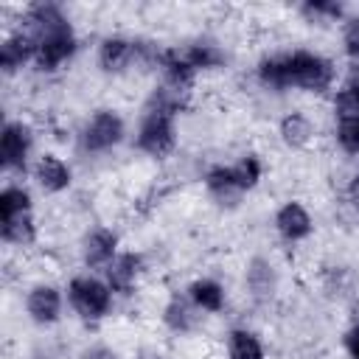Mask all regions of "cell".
<instances>
[{
    "label": "cell",
    "instance_id": "1",
    "mask_svg": "<svg viewBox=\"0 0 359 359\" xmlns=\"http://www.w3.org/2000/svg\"><path fill=\"white\" fill-rule=\"evenodd\" d=\"M20 28L31 36L34 42V65L39 73H56L62 65H67L76 50H79V36L65 14L62 6L56 3H34L22 11Z\"/></svg>",
    "mask_w": 359,
    "mask_h": 359
},
{
    "label": "cell",
    "instance_id": "2",
    "mask_svg": "<svg viewBox=\"0 0 359 359\" xmlns=\"http://www.w3.org/2000/svg\"><path fill=\"white\" fill-rule=\"evenodd\" d=\"M255 76H258L261 87H266L272 93H283V90L325 93L337 81V65L317 50L294 48L286 53L264 56L255 67Z\"/></svg>",
    "mask_w": 359,
    "mask_h": 359
},
{
    "label": "cell",
    "instance_id": "3",
    "mask_svg": "<svg viewBox=\"0 0 359 359\" xmlns=\"http://www.w3.org/2000/svg\"><path fill=\"white\" fill-rule=\"evenodd\" d=\"M182 107V95L171 87H157L146 101L137 129H135V149L146 157H168L177 146V115Z\"/></svg>",
    "mask_w": 359,
    "mask_h": 359
},
{
    "label": "cell",
    "instance_id": "4",
    "mask_svg": "<svg viewBox=\"0 0 359 359\" xmlns=\"http://www.w3.org/2000/svg\"><path fill=\"white\" fill-rule=\"evenodd\" d=\"M67 306L76 311V317H81L84 323H98L104 317H109L112 303H115V292L107 283V278H98L93 272H79L67 280Z\"/></svg>",
    "mask_w": 359,
    "mask_h": 359
},
{
    "label": "cell",
    "instance_id": "5",
    "mask_svg": "<svg viewBox=\"0 0 359 359\" xmlns=\"http://www.w3.org/2000/svg\"><path fill=\"white\" fill-rule=\"evenodd\" d=\"M126 137V121L118 109H95L79 129V146L87 154H107Z\"/></svg>",
    "mask_w": 359,
    "mask_h": 359
},
{
    "label": "cell",
    "instance_id": "6",
    "mask_svg": "<svg viewBox=\"0 0 359 359\" xmlns=\"http://www.w3.org/2000/svg\"><path fill=\"white\" fill-rule=\"evenodd\" d=\"M157 50H146L140 42L129 39V36H121V34H109L98 42V50H95V62H98V70L107 73V76H121L126 70H132L135 62L140 59H154Z\"/></svg>",
    "mask_w": 359,
    "mask_h": 359
},
{
    "label": "cell",
    "instance_id": "7",
    "mask_svg": "<svg viewBox=\"0 0 359 359\" xmlns=\"http://www.w3.org/2000/svg\"><path fill=\"white\" fill-rule=\"evenodd\" d=\"M34 151V129L20 121L8 118L0 129V165L6 174H25Z\"/></svg>",
    "mask_w": 359,
    "mask_h": 359
},
{
    "label": "cell",
    "instance_id": "8",
    "mask_svg": "<svg viewBox=\"0 0 359 359\" xmlns=\"http://www.w3.org/2000/svg\"><path fill=\"white\" fill-rule=\"evenodd\" d=\"M65 289L50 283V280H36L28 286L25 292V314L31 323L48 328V325H56L65 314Z\"/></svg>",
    "mask_w": 359,
    "mask_h": 359
},
{
    "label": "cell",
    "instance_id": "9",
    "mask_svg": "<svg viewBox=\"0 0 359 359\" xmlns=\"http://www.w3.org/2000/svg\"><path fill=\"white\" fill-rule=\"evenodd\" d=\"M118 247H121V238H118V233H115L112 227H104V224L90 227V230L81 236V244H79V255H81L84 269H87V272H93V269H107V266L115 261V255L121 252Z\"/></svg>",
    "mask_w": 359,
    "mask_h": 359
},
{
    "label": "cell",
    "instance_id": "10",
    "mask_svg": "<svg viewBox=\"0 0 359 359\" xmlns=\"http://www.w3.org/2000/svg\"><path fill=\"white\" fill-rule=\"evenodd\" d=\"M272 224H275V233L286 244H300V241H306L314 233V216H311V210L300 199H286L275 210Z\"/></svg>",
    "mask_w": 359,
    "mask_h": 359
},
{
    "label": "cell",
    "instance_id": "11",
    "mask_svg": "<svg viewBox=\"0 0 359 359\" xmlns=\"http://www.w3.org/2000/svg\"><path fill=\"white\" fill-rule=\"evenodd\" d=\"M31 174H34L36 185L45 194H65L73 185V168H70V163L65 157L53 154V151L39 154L36 163L31 165Z\"/></svg>",
    "mask_w": 359,
    "mask_h": 359
},
{
    "label": "cell",
    "instance_id": "12",
    "mask_svg": "<svg viewBox=\"0 0 359 359\" xmlns=\"http://www.w3.org/2000/svg\"><path fill=\"white\" fill-rule=\"evenodd\" d=\"M28 65H34V42L17 25L14 31H6L0 39V70L6 79H11Z\"/></svg>",
    "mask_w": 359,
    "mask_h": 359
},
{
    "label": "cell",
    "instance_id": "13",
    "mask_svg": "<svg viewBox=\"0 0 359 359\" xmlns=\"http://www.w3.org/2000/svg\"><path fill=\"white\" fill-rule=\"evenodd\" d=\"M140 275H143V255L132 252V250L118 252L115 261L104 269V278H107V283L112 286L115 294H132Z\"/></svg>",
    "mask_w": 359,
    "mask_h": 359
},
{
    "label": "cell",
    "instance_id": "14",
    "mask_svg": "<svg viewBox=\"0 0 359 359\" xmlns=\"http://www.w3.org/2000/svg\"><path fill=\"white\" fill-rule=\"evenodd\" d=\"M244 283H247V292L255 303H266L275 297L278 292V272H275V264L269 258H261L255 255L247 269H244Z\"/></svg>",
    "mask_w": 359,
    "mask_h": 359
},
{
    "label": "cell",
    "instance_id": "15",
    "mask_svg": "<svg viewBox=\"0 0 359 359\" xmlns=\"http://www.w3.org/2000/svg\"><path fill=\"white\" fill-rule=\"evenodd\" d=\"M317 135V126L311 121V115H306L303 109H292L278 121V137L286 149H306Z\"/></svg>",
    "mask_w": 359,
    "mask_h": 359
},
{
    "label": "cell",
    "instance_id": "16",
    "mask_svg": "<svg viewBox=\"0 0 359 359\" xmlns=\"http://www.w3.org/2000/svg\"><path fill=\"white\" fill-rule=\"evenodd\" d=\"M185 297L205 314H219L224 306H227V292L224 286L216 280V278H194L188 286H185Z\"/></svg>",
    "mask_w": 359,
    "mask_h": 359
},
{
    "label": "cell",
    "instance_id": "17",
    "mask_svg": "<svg viewBox=\"0 0 359 359\" xmlns=\"http://www.w3.org/2000/svg\"><path fill=\"white\" fill-rule=\"evenodd\" d=\"M36 219L34 213H22L14 219H0V241L17 250H25L36 241Z\"/></svg>",
    "mask_w": 359,
    "mask_h": 359
},
{
    "label": "cell",
    "instance_id": "18",
    "mask_svg": "<svg viewBox=\"0 0 359 359\" xmlns=\"http://www.w3.org/2000/svg\"><path fill=\"white\" fill-rule=\"evenodd\" d=\"M227 359H266V348L252 328H230L227 331Z\"/></svg>",
    "mask_w": 359,
    "mask_h": 359
},
{
    "label": "cell",
    "instance_id": "19",
    "mask_svg": "<svg viewBox=\"0 0 359 359\" xmlns=\"http://www.w3.org/2000/svg\"><path fill=\"white\" fill-rule=\"evenodd\" d=\"M227 171H230V180H233L236 191L244 196L247 191L258 188V182L264 180V160L250 151V154H241L236 163H230Z\"/></svg>",
    "mask_w": 359,
    "mask_h": 359
},
{
    "label": "cell",
    "instance_id": "20",
    "mask_svg": "<svg viewBox=\"0 0 359 359\" xmlns=\"http://www.w3.org/2000/svg\"><path fill=\"white\" fill-rule=\"evenodd\" d=\"M34 213V196L22 182H6L0 191V219Z\"/></svg>",
    "mask_w": 359,
    "mask_h": 359
},
{
    "label": "cell",
    "instance_id": "21",
    "mask_svg": "<svg viewBox=\"0 0 359 359\" xmlns=\"http://www.w3.org/2000/svg\"><path fill=\"white\" fill-rule=\"evenodd\" d=\"M194 311H199L188 297H171L165 306H163V323H165V328L168 331H174V334H188L191 328H194V323H196V314Z\"/></svg>",
    "mask_w": 359,
    "mask_h": 359
},
{
    "label": "cell",
    "instance_id": "22",
    "mask_svg": "<svg viewBox=\"0 0 359 359\" xmlns=\"http://www.w3.org/2000/svg\"><path fill=\"white\" fill-rule=\"evenodd\" d=\"M185 62L196 70V73H205V70H216L224 65V50L213 42H191L185 48H180Z\"/></svg>",
    "mask_w": 359,
    "mask_h": 359
},
{
    "label": "cell",
    "instance_id": "23",
    "mask_svg": "<svg viewBox=\"0 0 359 359\" xmlns=\"http://www.w3.org/2000/svg\"><path fill=\"white\" fill-rule=\"evenodd\" d=\"M205 188H208V194H210L219 205H224V202H238V199H241V194L236 191V185H233V180H230L227 165H210V168L205 171Z\"/></svg>",
    "mask_w": 359,
    "mask_h": 359
},
{
    "label": "cell",
    "instance_id": "24",
    "mask_svg": "<svg viewBox=\"0 0 359 359\" xmlns=\"http://www.w3.org/2000/svg\"><path fill=\"white\" fill-rule=\"evenodd\" d=\"M297 11L317 22H345V6L337 0H309Z\"/></svg>",
    "mask_w": 359,
    "mask_h": 359
},
{
    "label": "cell",
    "instance_id": "25",
    "mask_svg": "<svg viewBox=\"0 0 359 359\" xmlns=\"http://www.w3.org/2000/svg\"><path fill=\"white\" fill-rule=\"evenodd\" d=\"M334 140L345 154H359V118H334Z\"/></svg>",
    "mask_w": 359,
    "mask_h": 359
},
{
    "label": "cell",
    "instance_id": "26",
    "mask_svg": "<svg viewBox=\"0 0 359 359\" xmlns=\"http://www.w3.org/2000/svg\"><path fill=\"white\" fill-rule=\"evenodd\" d=\"M334 118H359V79H353L342 90H337Z\"/></svg>",
    "mask_w": 359,
    "mask_h": 359
},
{
    "label": "cell",
    "instance_id": "27",
    "mask_svg": "<svg viewBox=\"0 0 359 359\" xmlns=\"http://www.w3.org/2000/svg\"><path fill=\"white\" fill-rule=\"evenodd\" d=\"M342 50L348 59L359 62V14L345 17L342 22Z\"/></svg>",
    "mask_w": 359,
    "mask_h": 359
},
{
    "label": "cell",
    "instance_id": "28",
    "mask_svg": "<svg viewBox=\"0 0 359 359\" xmlns=\"http://www.w3.org/2000/svg\"><path fill=\"white\" fill-rule=\"evenodd\" d=\"M342 348H345L348 359H359V320L342 334Z\"/></svg>",
    "mask_w": 359,
    "mask_h": 359
},
{
    "label": "cell",
    "instance_id": "29",
    "mask_svg": "<svg viewBox=\"0 0 359 359\" xmlns=\"http://www.w3.org/2000/svg\"><path fill=\"white\" fill-rule=\"evenodd\" d=\"M81 359H121L112 348H107V345H90L84 353H81Z\"/></svg>",
    "mask_w": 359,
    "mask_h": 359
},
{
    "label": "cell",
    "instance_id": "30",
    "mask_svg": "<svg viewBox=\"0 0 359 359\" xmlns=\"http://www.w3.org/2000/svg\"><path fill=\"white\" fill-rule=\"evenodd\" d=\"M345 196H348V202L359 210V171H353V174H351L348 185H345Z\"/></svg>",
    "mask_w": 359,
    "mask_h": 359
}]
</instances>
